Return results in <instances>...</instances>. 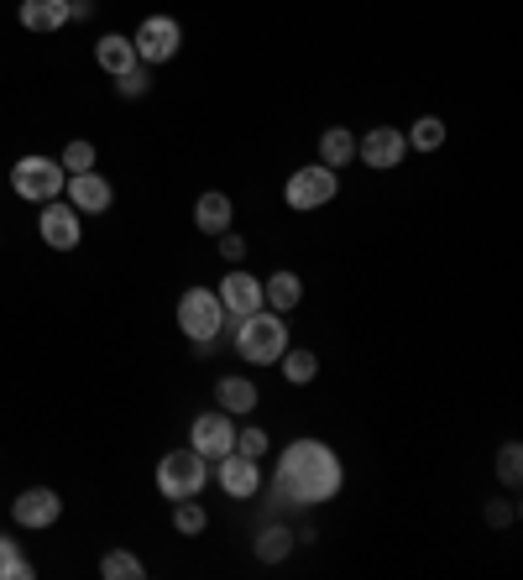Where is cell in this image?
<instances>
[{"instance_id":"obj_1","label":"cell","mask_w":523,"mask_h":580,"mask_svg":"<svg viewBox=\"0 0 523 580\" xmlns=\"http://www.w3.org/2000/svg\"><path fill=\"white\" fill-rule=\"evenodd\" d=\"M273 481H278V497H288L294 508H325L346 487V466L325 439H294L283 445Z\"/></svg>"},{"instance_id":"obj_2","label":"cell","mask_w":523,"mask_h":580,"mask_svg":"<svg viewBox=\"0 0 523 580\" xmlns=\"http://www.w3.org/2000/svg\"><path fill=\"white\" fill-rule=\"evenodd\" d=\"M230 325H236V350H242V362H252V366H278V356L288 350V314L257 308V314L230 319Z\"/></svg>"},{"instance_id":"obj_3","label":"cell","mask_w":523,"mask_h":580,"mask_svg":"<svg viewBox=\"0 0 523 580\" xmlns=\"http://www.w3.org/2000/svg\"><path fill=\"white\" fill-rule=\"evenodd\" d=\"M340 194V173L325 163H304L294 167L288 179H283V204L294 210V215H315V210H330Z\"/></svg>"},{"instance_id":"obj_4","label":"cell","mask_w":523,"mask_h":580,"mask_svg":"<svg viewBox=\"0 0 523 580\" xmlns=\"http://www.w3.org/2000/svg\"><path fill=\"white\" fill-rule=\"evenodd\" d=\"M209 481V460L199 450H168L157 460V491L168 497V502H184V497H199Z\"/></svg>"},{"instance_id":"obj_5","label":"cell","mask_w":523,"mask_h":580,"mask_svg":"<svg viewBox=\"0 0 523 580\" xmlns=\"http://www.w3.org/2000/svg\"><path fill=\"white\" fill-rule=\"evenodd\" d=\"M178 329H184L199 350H209V340L225 329L221 293H215V288H188L184 298H178Z\"/></svg>"},{"instance_id":"obj_6","label":"cell","mask_w":523,"mask_h":580,"mask_svg":"<svg viewBox=\"0 0 523 580\" xmlns=\"http://www.w3.org/2000/svg\"><path fill=\"white\" fill-rule=\"evenodd\" d=\"M63 183H69L63 163H58V157H42V152H32V157H21V163L11 167V189L32 204L63 200Z\"/></svg>"},{"instance_id":"obj_7","label":"cell","mask_w":523,"mask_h":580,"mask_svg":"<svg viewBox=\"0 0 523 580\" xmlns=\"http://www.w3.org/2000/svg\"><path fill=\"white\" fill-rule=\"evenodd\" d=\"M131 48H136V63H147V69L173 63L178 48H184V27H178L173 17H147L136 32H131Z\"/></svg>"},{"instance_id":"obj_8","label":"cell","mask_w":523,"mask_h":580,"mask_svg":"<svg viewBox=\"0 0 523 580\" xmlns=\"http://www.w3.org/2000/svg\"><path fill=\"white\" fill-rule=\"evenodd\" d=\"M356 157L372 167V173H392V167H403V157H409V136L398 126H367V136H356Z\"/></svg>"},{"instance_id":"obj_9","label":"cell","mask_w":523,"mask_h":580,"mask_svg":"<svg viewBox=\"0 0 523 580\" xmlns=\"http://www.w3.org/2000/svg\"><path fill=\"white\" fill-rule=\"evenodd\" d=\"M38 236L53 246V252H79L84 241V215H79L69 200H48L38 215Z\"/></svg>"},{"instance_id":"obj_10","label":"cell","mask_w":523,"mask_h":580,"mask_svg":"<svg viewBox=\"0 0 523 580\" xmlns=\"http://www.w3.org/2000/svg\"><path fill=\"white\" fill-rule=\"evenodd\" d=\"M188 450H199L205 460H221V455L236 450V418L225 414V408H209L188 424Z\"/></svg>"},{"instance_id":"obj_11","label":"cell","mask_w":523,"mask_h":580,"mask_svg":"<svg viewBox=\"0 0 523 580\" xmlns=\"http://www.w3.org/2000/svg\"><path fill=\"white\" fill-rule=\"evenodd\" d=\"M221 308H225V319H246V314H257L262 304V277H252L246 267H230V273L221 277Z\"/></svg>"},{"instance_id":"obj_12","label":"cell","mask_w":523,"mask_h":580,"mask_svg":"<svg viewBox=\"0 0 523 580\" xmlns=\"http://www.w3.org/2000/svg\"><path fill=\"white\" fill-rule=\"evenodd\" d=\"M215 466H221V491L230 502H252L262 491V460H252V455L230 450V455H221Z\"/></svg>"},{"instance_id":"obj_13","label":"cell","mask_w":523,"mask_h":580,"mask_svg":"<svg viewBox=\"0 0 523 580\" xmlns=\"http://www.w3.org/2000/svg\"><path fill=\"white\" fill-rule=\"evenodd\" d=\"M63 200L74 204L79 215H105V210L115 204V189L90 167V173H69V183H63Z\"/></svg>"},{"instance_id":"obj_14","label":"cell","mask_w":523,"mask_h":580,"mask_svg":"<svg viewBox=\"0 0 523 580\" xmlns=\"http://www.w3.org/2000/svg\"><path fill=\"white\" fill-rule=\"evenodd\" d=\"M11 518H17L21 528H53L58 518H63V502H58L53 487H27L11 502Z\"/></svg>"},{"instance_id":"obj_15","label":"cell","mask_w":523,"mask_h":580,"mask_svg":"<svg viewBox=\"0 0 523 580\" xmlns=\"http://www.w3.org/2000/svg\"><path fill=\"white\" fill-rule=\"evenodd\" d=\"M230 220H236V204H230L225 189H205V194L194 200V231H199V236H225Z\"/></svg>"},{"instance_id":"obj_16","label":"cell","mask_w":523,"mask_h":580,"mask_svg":"<svg viewBox=\"0 0 523 580\" xmlns=\"http://www.w3.org/2000/svg\"><path fill=\"white\" fill-rule=\"evenodd\" d=\"M17 17L27 32H63L74 21V0H21Z\"/></svg>"},{"instance_id":"obj_17","label":"cell","mask_w":523,"mask_h":580,"mask_svg":"<svg viewBox=\"0 0 523 580\" xmlns=\"http://www.w3.org/2000/svg\"><path fill=\"white\" fill-rule=\"evenodd\" d=\"M257 403H262V393H257V381L252 377H221L215 381V408H225L230 418H246Z\"/></svg>"},{"instance_id":"obj_18","label":"cell","mask_w":523,"mask_h":580,"mask_svg":"<svg viewBox=\"0 0 523 580\" xmlns=\"http://www.w3.org/2000/svg\"><path fill=\"white\" fill-rule=\"evenodd\" d=\"M262 304L273 308V314H294V308L304 304V277H299V273L262 277Z\"/></svg>"},{"instance_id":"obj_19","label":"cell","mask_w":523,"mask_h":580,"mask_svg":"<svg viewBox=\"0 0 523 580\" xmlns=\"http://www.w3.org/2000/svg\"><path fill=\"white\" fill-rule=\"evenodd\" d=\"M94 63L111 73V79H121L126 69H136V48H131V37L121 32H105L100 42H94Z\"/></svg>"},{"instance_id":"obj_20","label":"cell","mask_w":523,"mask_h":580,"mask_svg":"<svg viewBox=\"0 0 523 580\" xmlns=\"http://www.w3.org/2000/svg\"><path fill=\"white\" fill-rule=\"evenodd\" d=\"M319 163L325 167H351L356 163V131L351 126H325V136H319Z\"/></svg>"},{"instance_id":"obj_21","label":"cell","mask_w":523,"mask_h":580,"mask_svg":"<svg viewBox=\"0 0 523 580\" xmlns=\"http://www.w3.org/2000/svg\"><path fill=\"white\" fill-rule=\"evenodd\" d=\"M278 366H283V381H288V387H309V381L319 377V356L304 350V345H288L278 356Z\"/></svg>"},{"instance_id":"obj_22","label":"cell","mask_w":523,"mask_h":580,"mask_svg":"<svg viewBox=\"0 0 523 580\" xmlns=\"http://www.w3.org/2000/svg\"><path fill=\"white\" fill-rule=\"evenodd\" d=\"M252 549H257L262 564H283L288 554H294V528H288V523H267L257 533V545H252Z\"/></svg>"},{"instance_id":"obj_23","label":"cell","mask_w":523,"mask_h":580,"mask_svg":"<svg viewBox=\"0 0 523 580\" xmlns=\"http://www.w3.org/2000/svg\"><path fill=\"white\" fill-rule=\"evenodd\" d=\"M403 136H409L413 152H440L450 131H445V121H440V115H419V121H413V126L403 131Z\"/></svg>"},{"instance_id":"obj_24","label":"cell","mask_w":523,"mask_h":580,"mask_svg":"<svg viewBox=\"0 0 523 580\" xmlns=\"http://www.w3.org/2000/svg\"><path fill=\"white\" fill-rule=\"evenodd\" d=\"M173 528L184 533V539H199L209 528V512L199 508V497H184V502H173Z\"/></svg>"},{"instance_id":"obj_25","label":"cell","mask_w":523,"mask_h":580,"mask_svg":"<svg viewBox=\"0 0 523 580\" xmlns=\"http://www.w3.org/2000/svg\"><path fill=\"white\" fill-rule=\"evenodd\" d=\"M100 576L105 580H142L147 576V564L136 560V554H126V549H111V554L100 560Z\"/></svg>"},{"instance_id":"obj_26","label":"cell","mask_w":523,"mask_h":580,"mask_svg":"<svg viewBox=\"0 0 523 580\" xmlns=\"http://www.w3.org/2000/svg\"><path fill=\"white\" fill-rule=\"evenodd\" d=\"M0 580H32V560H21L17 539L0 533Z\"/></svg>"},{"instance_id":"obj_27","label":"cell","mask_w":523,"mask_h":580,"mask_svg":"<svg viewBox=\"0 0 523 580\" xmlns=\"http://www.w3.org/2000/svg\"><path fill=\"white\" fill-rule=\"evenodd\" d=\"M498 476H503V487H519L523 481V445L519 439H507L503 450H498Z\"/></svg>"},{"instance_id":"obj_28","label":"cell","mask_w":523,"mask_h":580,"mask_svg":"<svg viewBox=\"0 0 523 580\" xmlns=\"http://www.w3.org/2000/svg\"><path fill=\"white\" fill-rule=\"evenodd\" d=\"M58 163H63V173H90L94 167V142H69Z\"/></svg>"},{"instance_id":"obj_29","label":"cell","mask_w":523,"mask_h":580,"mask_svg":"<svg viewBox=\"0 0 523 580\" xmlns=\"http://www.w3.org/2000/svg\"><path fill=\"white\" fill-rule=\"evenodd\" d=\"M236 450L252 455V460H267L273 439H267V429H236Z\"/></svg>"},{"instance_id":"obj_30","label":"cell","mask_w":523,"mask_h":580,"mask_svg":"<svg viewBox=\"0 0 523 580\" xmlns=\"http://www.w3.org/2000/svg\"><path fill=\"white\" fill-rule=\"evenodd\" d=\"M147 63H136V69H126L121 73V79H115V90L126 94V100H142V94H147Z\"/></svg>"},{"instance_id":"obj_31","label":"cell","mask_w":523,"mask_h":580,"mask_svg":"<svg viewBox=\"0 0 523 580\" xmlns=\"http://www.w3.org/2000/svg\"><path fill=\"white\" fill-rule=\"evenodd\" d=\"M221 241V256H225V267H242L246 262V241L236 236V231H225V236H215Z\"/></svg>"},{"instance_id":"obj_32","label":"cell","mask_w":523,"mask_h":580,"mask_svg":"<svg viewBox=\"0 0 523 580\" xmlns=\"http://www.w3.org/2000/svg\"><path fill=\"white\" fill-rule=\"evenodd\" d=\"M513 518H519V508H513V502H492V508H486V523H492V528L513 523Z\"/></svg>"}]
</instances>
